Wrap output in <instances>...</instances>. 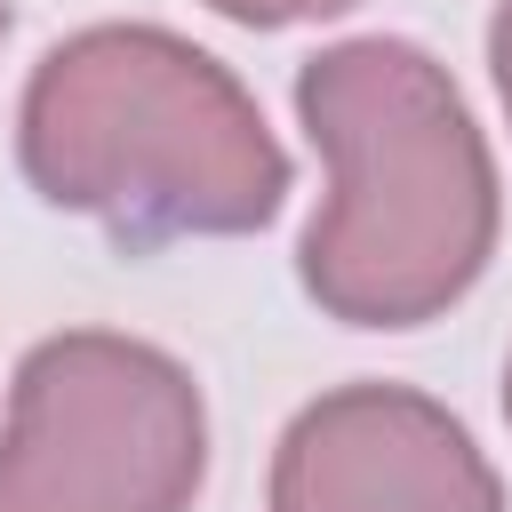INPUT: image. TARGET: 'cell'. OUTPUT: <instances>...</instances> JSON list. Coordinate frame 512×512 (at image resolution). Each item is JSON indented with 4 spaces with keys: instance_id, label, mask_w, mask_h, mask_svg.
<instances>
[{
    "instance_id": "obj_2",
    "label": "cell",
    "mask_w": 512,
    "mask_h": 512,
    "mask_svg": "<svg viewBox=\"0 0 512 512\" xmlns=\"http://www.w3.org/2000/svg\"><path fill=\"white\" fill-rule=\"evenodd\" d=\"M16 168L120 248L240 240L288 200V152L248 80L168 24H80L16 96Z\"/></svg>"
},
{
    "instance_id": "obj_6",
    "label": "cell",
    "mask_w": 512,
    "mask_h": 512,
    "mask_svg": "<svg viewBox=\"0 0 512 512\" xmlns=\"http://www.w3.org/2000/svg\"><path fill=\"white\" fill-rule=\"evenodd\" d=\"M488 72H496V96L512 120V0H496V16H488Z\"/></svg>"
},
{
    "instance_id": "obj_7",
    "label": "cell",
    "mask_w": 512,
    "mask_h": 512,
    "mask_svg": "<svg viewBox=\"0 0 512 512\" xmlns=\"http://www.w3.org/2000/svg\"><path fill=\"white\" fill-rule=\"evenodd\" d=\"M504 416H512V360H504Z\"/></svg>"
},
{
    "instance_id": "obj_4",
    "label": "cell",
    "mask_w": 512,
    "mask_h": 512,
    "mask_svg": "<svg viewBox=\"0 0 512 512\" xmlns=\"http://www.w3.org/2000/svg\"><path fill=\"white\" fill-rule=\"evenodd\" d=\"M264 512H512L496 464L416 384H336L304 400L272 448Z\"/></svg>"
},
{
    "instance_id": "obj_5",
    "label": "cell",
    "mask_w": 512,
    "mask_h": 512,
    "mask_svg": "<svg viewBox=\"0 0 512 512\" xmlns=\"http://www.w3.org/2000/svg\"><path fill=\"white\" fill-rule=\"evenodd\" d=\"M216 8L224 24H248V32H288V24H320V16H344L360 0H200Z\"/></svg>"
},
{
    "instance_id": "obj_8",
    "label": "cell",
    "mask_w": 512,
    "mask_h": 512,
    "mask_svg": "<svg viewBox=\"0 0 512 512\" xmlns=\"http://www.w3.org/2000/svg\"><path fill=\"white\" fill-rule=\"evenodd\" d=\"M8 24H16V16H8V0H0V40H8Z\"/></svg>"
},
{
    "instance_id": "obj_1",
    "label": "cell",
    "mask_w": 512,
    "mask_h": 512,
    "mask_svg": "<svg viewBox=\"0 0 512 512\" xmlns=\"http://www.w3.org/2000/svg\"><path fill=\"white\" fill-rule=\"evenodd\" d=\"M296 120L328 192L296 240L304 296L344 328H424L464 304L504 232L496 152L448 64L400 32L296 64Z\"/></svg>"
},
{
    "instance_id": "obj_3",
    "label": "cell",
    "mask_w": 512,
    "mask_h": 512,
    "mask_svg": "<svg viewBox=\"0 0 512 512\" xmlns=\"http://www.w3.org/2000/svg\"><path fill=\"white\" fill-rule=\"evenodd\" d=\"M208 480L200 376L120 328H64L16 360L0 512H192Z\"/></svg>"
}]
</instances>
